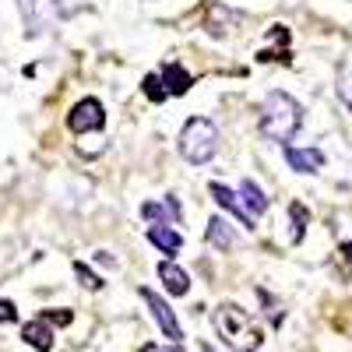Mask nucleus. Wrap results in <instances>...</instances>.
<instances>
[{
	"instance_id": "23",
	"label": "nucleus",
	"mask_w": 352,
	"mask_h": 352,
	"mask_svg": "<svg viewBox=\"0 0 352 352\" xmlns=\"http://www.w3.org/2000/svg\"><path fill=\"white\" fill-rule=\"evenodd\" d=\"M342 254H345V261L352 264V240H349V243H342Z\"/></svg>"
},
{
	"instance_id": "19",
	"label": "nucleus",
	"mask_w": 352,
	"mask_h": 352,
	"mask_svg": "<svg viewBox=\"0 0 352 352\" xmlns=\"http://www.w3.org/2000/svg\"><path fill=\"white\" fill-rule=\"evenodd\" d=\"M18 320V307L11 300H0V324H14Z\"/></svg>"
},
{
	"instance_id": "22",
	"label": "nucleus",
	"mask_w": 352,
	"mask_h": 352,
	"mask_svg": "<svg viewBox=\"0 0 352 352\" xmlns=\"http://www.w3.org/2000/svg\"><path fill=\"white\" fill-rule=\"evenodd\" d=\"M96 261H99V264H106V268H113V264H116V261H113L106 250H99V254H96Z\"/></svg>"
},
{
	"instance_id": "6",
	"label": "nucleus",
	"mask_w": 352,
	"mask_h": 352,
	"mask_svg": "<svg viewBox=\"0 0 352 352\" xmlns=\"http://www.w3.org/2000/svg\"><path fill=\"white\" fill-rule=\"evenodd\" d=\"M208 194L215 197L219 208H226V212H229L232 219H236L243 229H254V219L243 212V204H240V194H236V190H229L226 184H212V187H208Z\"/></svg>"
},
{
	"instance_id": "11",
	"label": "nucleus",
	"mask_w": 352,
	"mask_h": 352,
	"mask_svg": "<svg viewBox=\"0 0 352 352\" xmlns=\"http://www.w3.org/2000/svg\"><path fill=\"white\" fill-rule=\"evenodd\" d=\"M21 338H25V345H32L36 352H50L53 349V328L46 324V320H28V324L21 328Z\"/></svg>"
},
{
	"instance_id": "9",
	"label": "nucleus",
	"mask_w": 352,
	"mask_h": 352,
	"mask_svg": "<svg viewBox=\"0 0 352 352\" xmlns=\"http://www.w3.org/2000/svg\"><path fill=\"white\" fill-rule=\"evenodd\" d=\"M144 240H148L152 247H159L162 254H169V257L184 247V236L173 226H148V229H144Z\"/></svg>"
},
{
	"instance_id": "7",
	"label": "nucleus",
	"mask_w": 352,
	"mask_h": 352,
	"mask_svg": "<svg viewBox=\"0 0 352 352\" xmlns=\"http://www.w3.org/2000/svg\"><path fill=\"white\" fill-rule=\"evenodd\" d=\"M159 81H162V88H166V96H187L190 85H194V78H190V71H187L184 64H162Z\"/></svg>"
},
{
	"instance_id": "10",
	"label": "nucleus",
	"mask_w": 352,
	"mask_h": 352,
	"mask_svg": "<svg viewBox=\"0 0 352 352\" xmlns=\"http://www.w3.org/2000/svg\"><path fill=\"white\" fill-rule=\"evenodd\" d=\"M285 162L296 169V173H317L320 166H324V152L320 148H285Z\"/></svg>"
},
{
	"instance_id": "15",
	"label": "nucleus",
	"mask_w": 352,
	"mask_h": 352,
	"mask_svg": "<svg viewBox=\"0 0 352 352\" xmlns=\"http://www.w3.org/2000/svg\"><path fill=\"white\" fill-rule=\"evenodd\" d=\"M141 219H148L155 226H169V212H166V204H159V201H144L141 204Z\"/></svg>"
},
{
	"instance_id": "8",
	"label": "nucleus",
	"mask_w": 352,
	"mask_h": 352,
	"mask_svg": "<svg viewBox=\"0 0 352 352\" xmlns=\"http://www.w3.org/2000/svg\"><path fill=\"white\" fill-rule=\"evenodd\" d=\"M159 278H162L169 296H187V292H190V275L180 268V264H173V261L159 264Z\"/></svg>"
},
{
	"instance_id": "2",
	"label": "nucleus",
	"mask_w": 352,
	"mask_h": 352,
	"mask_svg": "<svg viewBox=\"0 0 352 352\" xmlns=\"http://www.w3.org/2000/svg\"><path fill=\"white\" fill-rule=\"evenodd\" d=\"M303 127V106L285 96V92H268L261 102V134L272 138V141H292L296 138V131Z\"/></svg>"
},
{
	"instance_id": "14",
	"label": "nucleus",
	"mask_w": 352,
	"mask_h": 352,
	"mask_svg": "<svg viewBox=\"0 0 352 352\" xmlns=\"http://www.w3.org/2000/svg\"><path fill=\"white\" fill-rule=\"evenodd\" d=\"M289 215H292V243H300L303 232H307V208H303L300 201H292L289 204Z\"/></svg>"
},
{
	"instance_id": "13",
	"label": "nucleus",
	"mask_w": 352,
	"mask_h": 352,
	"mask_svg": "<svg viewBox=\"0 0 352 352\" xmlns=\"http://www.w3.org/2000/svg\"><path fill=\"white\" fill-rule=\"evenodd\" d=\"M204 240H208L215 250H226V254H229L232 247H236V236H232L229 222H226V219H219V215L208 222V229H204Z\"/></svg>"
},
{
	"instance_id": "18",
	"label": "nucleus",
	"mask_w": 352,
	"mask_h": 352,
	"mask_svg": "<svg viewBox=\"0 0 352 352\" xmlns=\"http://www.w3.org/2000/svg\"><path fill=\"white\" fill-rule=\"evenodd\" d=\"M39 320H46V324L53 328V324H60V328H67L71 320H74V314L71 310H43V317Z\"/></svg>"
},
{
	"instance_id": "20",
	"label": "nucleus",
	"mask_w": 352,
	"mask_h": 352,
	"mask_svg": "<svg viewBox=\"0 0 352 352\" xmlns=\"http://www.w3.org/2000/svg\"><path fill=\"white\" fill-rule=\"evenodd\" d=\"M162 204H166V212H169V219H173V222H180V219H184V212H180V201H176L173 194H169Z\"/></svg>"
},
{
	"instance_id": "16",
	"label": "nucleus",
	"mask_w": 352,
	"mask_h": 352,
	"mask_svg": "<svg viewBox=\"0 0 352 352\" xmlns=\"http://www.w3.org/2000/svg\"><path fill=\"white\" fill-rule=\"evenodd\" d=\"M74 275H78V282H81L85 289H92V292H99V289H102V278H99L92 268H88L85 261H74Z\"/></svg>"
},
{
	"instance_id": "4",
	"label": "nucleus",
	"mask_w": 352,
	"mask_h": 352,
	"mask_svg": "<svg viewBox=\"0 0 352 352\" xmlns=\"http://www.w3.org/2000/svg\"><path fill=\"white\" fill-rule=\"evenodd\" d=\"M67 127L74 131V134H96V131H102L106 127V109H102V102L99 99H78L74 106H71V113H67Z\"/></svg>"
},
{
	"instance_id": "17",
	"label": "nucleus",
	"mask_w": 352,
	"mask_h": 352,
	"mask_svg": "<svg viewBox=\"0 0 352 352\" xmlns=\"http://www.w3.org/2000/svg\"><path fill=\"white\" fill-rule=\"evenodd\" d=\"M141 88H144V96H148L152 102H166V99H169L166 88H162V81H159V74H144Z\"/></svg>"
},
{
	"instance_id": "21",
	"label": "nucleus",
	"mask_w": 352,
	"mask_h": 352,
	"mask_svg": "<svg viewBox=\"0 0 352 352\" xmlns=\"http://www.w3.org/2000/svg\"><path fill=\"white\" fill-rule=\"evenodd\" d=\"M141 352H180V345H155V342H148Z\"/></svg>"
},
{
	"instance_id": "5",
	"label": "nucleus",
	"mask_w": 352,
	"mask_h": 352,
	"mask_svg": "<svg viewBox=\"0 0 352 352\" xmlns=\"http://www.w3.org/2000/svg\"><path fill=\"white\" fill-rule=\"evenodd\" d=\"M141 300L148 303V310H152V317H155V324L162 328V335H166L173 345H180V342H184V328H180V320H176V314L169 310V303L159 296L155 289H144V285H141Z\"/></svg>"
},
{
	"instance_id": "1",
	"label": "nucleus",
	"mask_w": 352,
	"mask_h": 352,
	"mask_svg": "<svg viewBox=\"0 0 352 352\" xmlns=\"http://www.w3.org/2000/svg\"><path fill=\"white\" fill-rule=\"evenodd\" d=\"M212 324H215L219 338L226 342V349H232V352H257L264 342L261 324L240 303H219L212 314Z\"/></svg>"
},
{
	"instance_id": "3",
	"label": "nucleus",
	"mask_w": 352,
	"mask_h": 352,
	"mask_svg": "<svg viewBox=\"0 0 352 352\" xmlns=\"http://www.w3.org/2000/svg\"><path fill=\"white\" fill-rule=\"evenodd\" d=\"M176 148H180V155L190 166L212 162L215 152H219V127L212 120H204V116H190L180 131V138H176Z\"/></svg>"
},
{
	"instance_id": "12",
	"label": "nucleus",
	"mask_w": 352,
	"mask_h": 352,
	"mask_svg": "<svg viewBox=\"0 0 352 352\" xmlns=\"http://www.w3.org/2000/svg\"><path fill=\"white\" fill-rule=\"evenodd\" d=\"M240 204H243V212H247L250 219L268 212V197H264V190H261L254 180H243V184H240Z\"/></svg>"
}]
</instances>
